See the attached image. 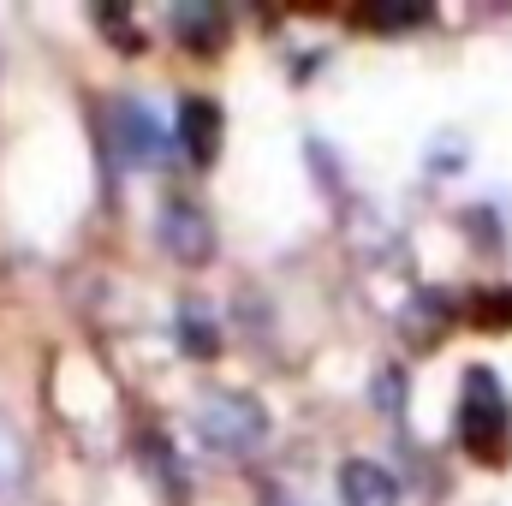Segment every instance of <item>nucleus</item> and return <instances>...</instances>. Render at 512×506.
<instances>
[{
	"label": "nucleus",
	"mask_w": 512,
	"mask_h": 506,
	"mask_svg": "<svg viewBox=\"0 0 512 506\" xmlns=\"http://www.w3.org/2000/svg\"><path fill=\"white\" fill-rule=\"evenodd\" d=\"M197 435H203L215 453H227V459H251L256 447L268 441V411H262L256 393L215 387V393H203V405H197Z\"/></svg>",
	"instance_id": "1"
},
{
	"label": "nucleus",
	"mask_w": 512,
	"mask_h": 506,
	"mask_svg": "<svg viewBox=\"0 0 512 506\" xmlns=\"http://www.w3.org/2000/svg\"><path fill=\"white\" fill-rule=\"evenodd\" d=\"M459 435L471 447V459L501 465L512 447V405L507 387L495 381V370H471L465 376V399H459Z\"/></svg>",
	"instance_id": "2"
},
{
	"label": "nucleus",
	"mask_w": 512,
	"mask_h": 506,
	"mask_svg": "<svg viewBox=\"0 0 512 506\" xmlns=\"http://www.w3.org/2000/svg\"><path fill=\"white\" fill-rule=\"evenodd\" d=\"M161 245H167L173 262L203 268V262L215 256V221H209V209L191 203V197H173V203L161 209Z\"/></svg>",
	"instance_id": "3"
},
{
	"label": "nucleus",
	"mask_w": 512,
	"mask_h": 506,
	"mask_svg": "<svg viewBox=\"0 0 512 506\" xmlns=\"http://www.w3.org/2000/svg\"><path fill=\"white\" fill-rule=\"evenodd\" d=\"M114 137H120V149H126L131 167H161V161H167V126H161V114H155L143 96L114 102Z\"/></svg>",
	"instance_id": "4"
},
{
	"label": "nucleus",
	"mask_w": 512,
	"mask_h": 506,
	"mask_svg": "<svg viewBox=\"0 0 512 506\" xmlns=\"http://www.w3.org/2000/svg\"><path fill=\"white\" fill-rule=\"evenodd\" d=\"M179 143H185V155L197 167H209L221 155V108L209 96H185L179 102Z\"/></svg>",
	"instance_id": "5"
},
{
	"label": "nucleus",
	"mask_w": 512,
	"mask_h": 506,
	"mask_svg": "<svg viewBox=\"0 0 512 506\" xmlns=\"http://www.w3.org/2000/svg\"><path fill=\"white\" fill-rule=\"evenodd\" d=\"M340 501L346 506H399V477L376 459H346L340 465Z\"/></svg>",
	"instance_id": "6"
},
{
	"label": "nucleus",
	"mask_w": 512,
	"mask_h": 506,
	"mask_svg": "<svg viewBox=\"0 0 512 506\" xmlns=\"http://www.w3.org/2000/svg\"><path fill=\"white\" fill-rule=\"evenodd\" d=\"M24 483H30V447H24V435L0 417V501L24 495Z\"/></svg>",
	"instance_id": "7"
},
{
	"label": "nucleus",
	"mask_w": 512,
	"mask_h": 506,
	"mask_svg": "<svg viewBox=\"0 0 512 506\" xmlns=\"http://www.w3.org/2000/svg\"><path fill=\"white\" fill-rule=\"evenodd\" d=\"M173 30H179V42H191V48H215L221 42V12L215 6H173Z\"/></svg>",
	"instance_id": "8"
},
{
	"label": "nucleus",
	"mask_w": 512,
	"mask_h": 506,
	"mask_svg": "<svg viewBox=\"0 0 512 506\" xmlns=\"http://www.w3.org/2000/svg\"><path fill=\"white\" fill-rule=\"evenodd\" d=\"M179 346H185L191 358H215V352H221L215 322H209V316H197V310H179Z\"/></svg>",
	"instance_id": "9"
}]
</instances>
